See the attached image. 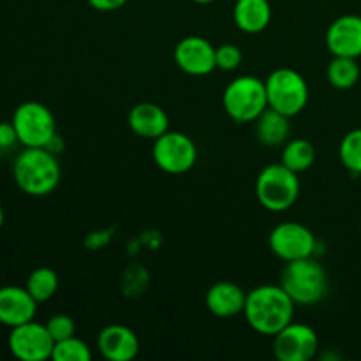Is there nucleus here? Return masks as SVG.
<instances>
[{
  "label": "nucleus",
  "instance_id": "nucleus-29",
  "mask_svg": "<svg viewBox=\"0 0 361 361\" xmlns=\"http://www.w3.org/2000/svg\"><path fill=\"white\" fill-rule=\"evenodd\" d=\"M4 221H6V215H4V208L0 207V228L4 226Z\"/></svg>",
  "mask_w": 361,
  "mask_h": 361
},
{
  "label": "nucleus",
  "instance_id": "nucleus-10",
  "mask_svg": "<svg viewBox=\"0 0 361 361\" xmlns=\"http://www.w3.org/2000/svg\"><path fill=\"white\" fill-rule=\"evenodd\" d=\"M7 344L14 358L21 361L49 360L55 348V341L49 335L46 324L35 323V321L11 328Z\"/></svg>",
  "mask_w": 361,
  "mask_h": 361
},
{
  "label": "nucleus",
  "instance_id": "nucleus-4",
  "mask_svg": "<svg viewBox=\"0 0 361 361\" xmlns=\"http://www.w3.org/2000/svg\"><path fill=\"white\" fill-rule=\"evenodd\" d=\"M256 196L264 210L275 214L289 210L295 207L300 196L298 173L286 168L282 162L268 164L257 175Z\"/></svg>",
  "mask_w": 361,
  "mask_h": 361
},
{
  "label": "nucleus",
  "instance_id": "nucleus-1",
  "mask_svg": "<svg viewBox=\"0 0 361 361\" xmlns=\"http://www.w3.org/2000/svg\"><path fill=\"white\" fill-rule=\"evenodd\" d=\"M295 307L281 284H264L247 293L243 316L256 334L274 337L295 319Z\"/></svg>",
  "mask_w": 361,
  "mask_h": 361
},
{
  "label": "nucleus",
  "instance_id": "nucleus-7",
  "mask_svg": "<svg viewBox=\"0 0 361 361\" xmlns=\"http://www.w3.org/2000/svg\"><path fill=\"white\" fill-rule=\"evenodd\" d=\"M13 126L23 147H48L56 136V122L51 109L37 101H27L14 109Z\"/></svg>",
  "mask_w": 361,
  "mask_h": 361
},
{
  "label": "nucleus",
  "instance_id": "nucleus-18",
  "mask_svg": "<svg viewBox=\"0 0 361 361\" xmlns=\"http://www.w3.org/2000/svg\"><path fill=\"white\" fill-rule=\"evenodd\" d=\"M235 25L245 34H259L270 25L271 6L268 0H236L233 7Z\"/></svg>",
  "mask_w": 361,
  "mask_h": 361
},
{
  "label": "nucleus",
  "instance_id": "nucleus-11",
  "mask_svg": "<svg viewBox=\"0 0 361 361\" xmlns=\"http://www.w3.org/2000/svg\"><path fill=\"white\" fill-rule=\"evenodd\" d=\"M274 355L281 361H309L317 355L319 337L309 324L291 323L274 335Z\"/></svg>",
  "mask_w": 361,
  "mask_h": 361
},
{
  "label": "nucleus",
  "instance_id": "nucleus-23",
  "mask_svg": "<svg viewBox=\"0 0 361 361\" xmlns=\"http://www.w3.org/2000/svg\"><path fill=\"white\" fill-rule=\"evenodd\" d=\"M338 159L349 173L361 175V127L349 130L342 137L341 147H338Z\"/></svg>",
  "mask_w": 361,
  "mask_h": 361
},
{
  "label": "nucleus",
  "instance_id": "nucleus-31",
  "mask_svg": "<svg viewBox=\"0 0 361 361\" xmlns=\"http://www.w3.org/2000/svg\"><path fill=\"white\" fill-rule=\"evenodd\" d=\"M2 152H4V150H2V148H0V157H2Z\"/></svg>",
  "mask_w": 361,
  "mask_h": 361
},
{
  "label": "nucleus",
  "instance_id": "nucleus-19",
  "mask_svg": "<svg viewBox=\"0 0 361 361\" xmlns=\"http://www.w3.org/2000/svg\"><path fill=\"white\" fill-rule=\"evenodd\" d=\"M291 133V123L289 116L267 108L256 120V136L267 147H279L286 143Z\"/></svg>",
  "mask_w": 361,
  "mask_h": 361
},
{
  "label": "nucleus",
  "instance_id": "nucleus-15",
  "mask_svg": "<svg viewBox=\"0 0 361 361\" xmlns=\"http://www.w3.org/2000/svg\"><path fill=\"white\" fill-rule=\"evenodd\" d=\"M37 314V302L20 286H6L0 288V324L4 326H20V324L34 321Z\"/></svg>",
  "mask_w": 361,
  "mask_h": 361
},
{
  "label": "nucleus",
  "instance_id": "nucleus-6",
  "mask_svg": "<svg viewBox=\"0 0 361 361\" xmlns=\"http://www.w3.org/2000/svg\"><path fill=\"white\" fill-rule=\"evenodd\" d=\"M264 85H267L268 108L289 118L302 113L309 102V85L305 78L295 69L289 67L275 69L267 78Z\"/></svg>",
  "mask_w": 361,
  "mask_h": 361
},
{
  "label": "nucleus",
  "instance_id": "nucleus-3",
  "mask_svg": "<svg viewBox=\"0 0 361 361\" xmlns=\"http://www.w3.org/2000/svg\"><path fill=\"white\" fill-rule=\"evenodd\" d=\"M281 286L296 305H316L328 293V274L314 256L288 261L282 268Z\"/></svg>",
  "mask_w": 361,
  "mask_h": 361
},
{
  "label": "nucleus",
  "instance_id": "nucleus-24",
  "mask_svg": "<svg viewBox=\"0 0 361 361\" xmlns=\"http://www.w3.org/2000/svg\"><path fill=\"white\" fill-rule=\"evenodd\" d=\"M53 361H90L92 349L88 348L87 342L74 337L66 338V341L55 342V348L51 353Z\"/></svg>",
  "mask_w": 361,
  "mask_h": 361
},
{
  "label": "nucleus",
  "instance_id": "nucleus-25",
  "mask_svg": "<svg viewBox=\"0 0 361 361\" xmlns=\"http://www.w3.org/2000/svg\"><path fill=\"white\" fill-rule=\"evenodd\" d=\"M46 328H48L49 335H51L55 342L66 341V338L76 335V323L67 314H55V316H51L48 323H46Z\"/></svg>",
  "mask_w": 361,
  "mask_h": 361
},
{
  "label": "nucleus",
  "instance_id": "nucleus-13",
  "mask_svg": "<svg viewBox=\"0 0 361 361\" xmlns=\"http://www.w3.org/2000/svg\"><path fill=\"white\" fill-rule=\"evenodd\" d=\"M326 46L334 56H361V16L344 14L330 23L326 30Z\"/></svg>",
  "mask_w": 361,
  "mask_h": 361
},
{
  "label": "nucleus",
  "instance_id": "nucleus-9",
  "mask_svg": "<svg viewBox=\"0 0 361 361\" xmlns=\"http://www.w3.org/2000/svg\"><path fill=\"white\" fill-rule=\"evenodd\" d=\"M271 252L282 261H295L316 254V235L300 222H281L268 236Z\"/></svg>",
  "mask_w": 361,
  "mask_h": 361
},
{
  "label": "nucleus",
  "instance_id": "nucleus-17",
  "mask_svg": "<svg viewBox=\"0 0 361 361\" xmlns=\"http://www.w3.org/2000/svg\"><path fill=\"white\" fill-rule=\"evenodd\" d=\"M129 127L136 136L154 141L169 130V116L155 102H140L129 111Z\"/></svg>",
  "mask_w": 361,
  "mask_h": 361
},
{
  "label": "nucleus",
  "instance_id": "nucleus-28",
  "mask_svg": "<svg viewBox=\"0 0 361 361\" xmlns=\"http://www.w3.org/2000/svg\"><path fill=\"white\" fill-rule=\"evenodd\" d=\"M129 0H88L92 7L95 11H101V13H109V11H116L120 7H123Z\"/></svg>",
  "mask_w": 361,
  "mask_h": 361
},
{
  "label": "nucleus",
  "instance_id": "nucleus-16",
  "mask_svg": "<svg viewBox=\"0 0 361 361\" xmlns=\"http://www.w3.org/2000/svg\"><path fill=\"white\" fill-rule=\"evenodd\" d=\"M247 293L240 288L235 282H215L210 286L204 295V305H207L208 312L214 314L215 317L221 319H229L238 314H243L245 309Z\"/></svg>",
  "mask_w": 361,
  "mask_h": 361
},
{
  "label": "nucleus",
  "instance_id": "nucleus-27",
  "mask_svg": "<svg viewBox=\"0 0 361 361\" xmlns=\"http://www.w3.org/2000/svg\"><path fill=\"white\" fill-rule=\"evenodd\" d=\"M18 141L20 140H18V133L13 122H0V148L7 150V148L14 147Z\"/></svg>",
  "mask_w": 361,
  "mask_h": 361
},
{
  "label": "nucleus",
  "instance_id": "nucleus-12",
  "mask_svg": "<svg viewBox=\"0 0 361 361\" xmlns=\"http://www.w3.org/2000/svg\"><path fill=\"white\" fill-rule=\"evenodd\" d=\"M175 63L190 76H207L217 69L215 46L201 35H187L176 44Z\"/></svg>",
  "mask_w": 361,
  "mask_h": 361
},
{
  "label": "nucleus",
  "instance_id": "nucleus-14",
  "mask_svg": "<svg viewBox=\"0 0 361 361\" xmlns=\"http://www.w3.org/2000/svg\"><path fill=\"white\" fill-rule=\"evenodd\" d=\"M97 349L108 361H130L140 353V338L123 324H108L97 335Z\"/></svg>",
  "mask_w": 361,
  "mask_h": 361
},
{
  "label": "nucleus",
  "instance_id": "nucleus-5",
  "mask_svg": "<svg viewBox=\"0 0 361 361\" xmlns=\"http://www.w3.org/2000/svg\"><path fill=\"white\" fill-rule=\"evenodd\" d=\"M222 106L236 123L256 122L268 108L267 85L256 76H238L228 83L222 94Z\"/></svg>",
  "mask_w": 361,
  "mask_h": 361
},
{
  "label": "nucleus",
  "instance_id": "nucleus-2",
  "mask_svg": "<svg viewBox=\"0 0 361 361\" xmlns=\"http://www.w3.org/2000/svg\"><path fill=\"white\" fill-rule=\"evenodd\" d=\"M60 164L56 155L44 147H25L13 164V178L28 196H48L59 187Z\"/></svg>",
  "mask_w": 361,
  "mask_h": 361
},
{
  "label": "nucleus",
  "instance_id": "nucleus-21",
  "mask_svg": "<svg viewBox=\"0 0 361 361\" xmlns=\"http://www.w3.org/2000/svg\"><path fill=\"white\" fill-rule=\"evenodd\" d=\"M356 60L358 59L351 56H334L326 69V78L331 87L338 90H349L358 83L360 66Z\"/></svg>",
  "mask_w": 361,
  "mask_h": 361
},
{
  "label": "nucleus",
  "instance_id": "nucleus-20",
  "mask_svg": "<svg viewBox=\"0 0 361 361\" xmlns=\"http://www.w3.org/2000/svg\"><path fill=\"white\" fill-rule=\"evenodd\" d=\"M281 162L295 173H303L310 169L316 162V148L309 140L303 137H295L288 141L282 148Z\"/></svg>",
  "mask_w": 361,
  "mask_h": 361
},
{
  "label": "nucleus",
  "instance_id": "nucleus-26",
  "mask_svg": "<svg viewBox=\"0 0 361 361\" xmlns=\"http://www.w3.org/2000/svg\"><path fill=\"white\" fill-rule=\"evenodd\" d=\"M215 62H217V69L221 71H235L242 63V49L236 44H222L215 48Z\"/></svg>",
  "mask_w": 361,
  "mask_h": 361
},
{
  "label": "nucleus",
  "instance_id": "nucleus-22",
  "mask_svg": "<svg viewBox=\"0 0 361 361\" xmlns=\"http://www.w3.org/2000/svg\"><path fill=\"white\" fill-rule=\"evenodd\" d=\"M27 291L34 296L37 303L48 302L59 291V275L55 270L48 267H39L28 275L27 279Z\"/></svg>",
  "mask_w": 361,
  "mask_h": 361
},
{
  "label": "nucleus",
  "instance_id": "nucleus-30",
  "mask_svg": "<svg viewBox=\"0 0 361 361\" xmlns=\"http://www.w3.org/2000/svg\"><path fill=\"white\" fill-rule=\"evenodd\" d=\"M192 2L201 4V6H204V4H212V2H215V0H192Z\"/></svg>",
  "mask_w": 361,
  "mask_h": 361
},
{
  "label": "nucleus",
  "instance_id": "nucleus-8",
  "mask_svg": "<svg viewBox=\"0 0 361 361\" xmlns=\"http://www.w3.org/2000/svg\"><path fill=\"white\" fill-rule=\"evenodd\" d=\"M154 162L169 175H183L190 171L197 161V147L187 134L178 130H168L157 140L152 148Z\"/></svg>",
  "mask_w": 361,
  "mask_h": 361
}]
</instances>
